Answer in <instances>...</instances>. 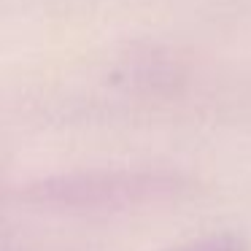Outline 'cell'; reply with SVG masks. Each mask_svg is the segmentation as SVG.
Segmentation results:
<instances>
[{
  "mask_svg": "<svg viewBox=\"0 0 251 251\" xmlns=\"http://www.w3.org/2000/svg\"><path fill=\"white\" fill-rule=\"evenodd\" d=\"M189 178L162 168H92L30 181L19 197L25 205L51 213H127L178 200Z\"/></svg>",
  "mask_w": 251,
  "mask_h": 251,
  "instance_id": "cell-1",
  "label": "cell"
},
{
  "mask_svg": "<svg viewBox=\"0 0 251 251\" xmlns=\"http://www.w3.org/2000/svg\"><path fill=\"white\" fill-rule=\"evenodd\" d=\"M165 251H249V243L235 232H211L200 235V238L181 240L176 246H168Z\"/></svg>",
  "mask_w": 251,
  "mask_h": 251,
  "instance_id": "cell-2",
  "label": "cell"
}]
</instances>
